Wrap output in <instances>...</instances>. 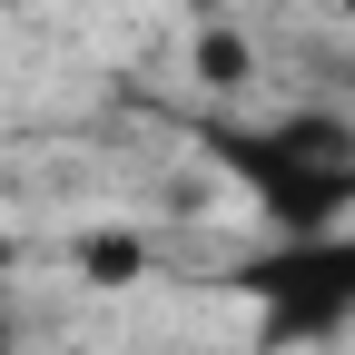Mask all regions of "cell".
I'll use <instances>...</instances> for the list:
<instances>
[{
  "label": "cell",
  "mask_w": 355,
  "mask_h": 355,
  "mask_svg": "<svg viewBox=\"0 0 355 355\" xmlns=\"http://www.w3.org/2000/svg\"><path fill=\"white\" fill-rule=\"evenodd\" d=\"M79 266H89V277H99V286H128V277H139V266H148V247L139 237H79Z\"/></svg>",
  "instance_id": "cell-1"
},
{
  "label": "cell",
  "mask_w": 355,
  "mask_h": 355,
  "mask_svg": "<svg viewBox=\"0 0 355 355\" xmlns=\"http://www.w3.org/2000/svg\"><path fill=\"white\" fill-rule=\"evenodd\" d=\"M345 20H355V0H345Z\"/></svg>",
  "instance_id": "cell-2"
}]
</instances>
